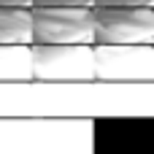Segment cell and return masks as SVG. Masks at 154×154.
<instances>
[{
	"label": "cell",
	"instance_id": "cell-5",
	"mask_svg": "<svg viewBox=\"0 0 154 154\" xmlns=\"http://www.w3.org/2000/svg\"><path fill=\"white\" fill-rule=\"evenodd\" d=\"M35 51L32 43H0V81H32Z\"/></svg>",
	"mask_w": 154,
	"mask_h": 154
},
{
	"label": "cell",
	"instance_id": "cell-9",
	"mask_svg": "<svg viewBox=\"0 0 154 154\" xmlns=\"http://www.w3.org/2000/svg\"><path fill=\"white\" fill-rule=\"evenodd\" d=\"M0 5H32V0H0Z\"/></svg>",
	"mask_w": 154,
	"mask_h": 154
},
{
	"label": "cell",
	"instance_id": "cell-6",
	"mask_svg": "<svg viewBox=\"0 0 154 154\" xmlns=\"http://www.w3.org/2000/svg\"><path fill=\"white\" fill-rule=\"evenodd\" d=\"M0 43H35L32 5H0Z\"/></svg>",
	"mask_w": 154,
	"mask_h": 154
},
{
	"label": "cell",
	"instance_id": "cell-4",
	"mask_svg": "<svg viewBox=\"0 0 154 154\" xmlns=\"http://www.w3.org/2000/svg\"><path fill=\"white\" fill-rule=\"evenodd\" d=\"M100 81H152L154 43H95Z\"/></svg>",
	"mask_w": 154,
	"mask_h": 154
},
{
	"label": "cell",
	"instance_id": "cell-2",
	"mask_svg": "<svg viewBox=\"0 0 154 154\" xmlns=\"http://www.w3.org/2000/svg\"><path fill=\"white\" fill-rule=\"evenodd\" d=\"M38 81H92L95 43H32Z\"/></svg>",
	"mask_w": 154,
	"mask_h": 154
},
{
	"label": "cell",
	"instance_id": "cell-3",
	"mask_svg": "<svg viewBox=\"0 0 154 154\" xmlns=\"http://www.w3.org/2000/svg\"><path fill=\"white\" fill-rule=\"evenodd\" d=\"M95 43H154V5H92Z\"/></svg>",
	"mask_w": 154,
	"mask_h": 154
},
{
	"label": "cell",
	"instance_id": "cell-1",
	"mask_svg": "<svg viewBox=\"0 0 154 154\" xmlns=\"http://www.w3.org/2000/svg\"><path fill=\"white\" fill-rule=\"evenodd\" d=\"M35 43H95L92 5H32Z\"/></svg>",
	"mask_w": 154,
	"mask_h": 154
},
{
	"label": "cell",
	"instance_id": "cell-8",
	"mask_svg": "<svg viewBox=\"0 0 154 154\" xmlns=\"http://www.w3.org/2000/svg\"><path fill=\"white\" fill-rule=\"evenodd\" d=\"M95 5H154V0H95Z\"/></svg>",
	"mask_w": 154,
	"mask_h": 154
},
{
	"label": "cell",
	"instance_id": "cell-7",
	"mask_svg": "<svg viewBox=\"0 0 154 154\" xmlns=\"http://www.w3.org/2000/svg\"><path fill=\"white\" fill-rule=\"evenodd\" d=\"M32 5H95V0H32Z\"/></svg>",
	"mask_w": 154,
	"mask_h": 154
}]
</instances>
